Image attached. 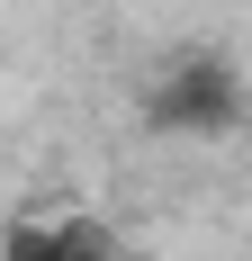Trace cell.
<instances>
[{
  "label": "cell",
  "instance_id": "2",
  "mask_svg": "<svg viewBox=\"0 0 252 261\" xmlns=\"http://www.w3.org/2000/svg\"><path fill=\"white\" fill-rule=\"evenodd\" d=\"M9 261H108V234L90 216H54V225H18Z\"/></svg>",
  "mask_w": 252,
  "mask_h": 261
},
{
  "label": "cell",
  "instance_id": "1",
  "mask_svg": "<svg viewBox=\"0 0 252 261\" xmlns=\"http://www.w3.org/2000/svg\"><path fill=\"white\" fill-rule=\"evenodd\" d=\"M144 117L153 126H225L234 117V72L225 63H189V72H171L162 90H153Z\"/></svg>",
  "mask_w": 252,
  "mask_h": 261
}]
</instances>
